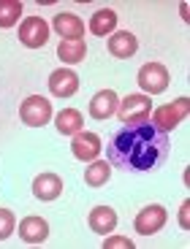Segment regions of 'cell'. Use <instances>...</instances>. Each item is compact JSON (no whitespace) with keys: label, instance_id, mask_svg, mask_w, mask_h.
Returning <instances> with one entry per match:
<instances>
[{"label":"cell","instance_id":"6da1fadb","mask_svg":"<svg viewBox=\"0 0 190 249\" xmlns=\"http://www.w3.org/2000/svg\"><path fill=\"white\" fill-rule=\"evenodd\" d=\"M109 165L122 171H133V174H144V171H155L166 162L171 152L169 133L155 127L147 119L139 124H122L120 130H114L109 138Z\"/></svg>","mask_w":190,"mask_h":249},{"label":"cell","instance_id":"7a4b0ae2","mask_svg":"<svg viewBox=\"0 0 190 249\" xmlns=\"http://www.w3.org/2000/svg\"><path fill=\"white\" fill-rule=\"evenodd\" d=\"M152 114V98L150 95H128L117 106V117L122 124H139L147 122Z\"/></svg>","mask_w":190,"mask_h":249},{"label":"cell","instance_id":"3957f363","mask_svg":"<svg viewBox=\"0 0 190 249\" xmlns=\"http://www.w3.org/2000/svg\"><path fill=\"white\" fill-rule=\"evenodd\" d=\"M55 117L52 111V103L44 98V95H30V98L22 100L19 106V119L30 127H41V124H49V119Z\"/></svg>","mask_w":190,"mask_h":249},{"label":"cell","instance_id":"277c9868","mask_svg":"<svg viewBox=\"0 0 190 249\" xmlns=\"http://www.w3.org/2000/svg\"><path fill=\"white\" fill-rule=\"evenodd\" d=\"M188 111H190V100L188 98H177V100H171V103L160 106L158 111L152 114V124L169 133V130H174L185 117H188Z\"/></svg>","mask_w":190,"mask_h":249},{"label":"cell","instance_id":"5b68a950","mask_svg":"<svg viewBox=\"0 0 190 249\" xmlns=\"http://www.w3.org/2000/svg\"><path fill=\"white\" fill-rule=\"evenodd\" d=\"M136 81H139V87L144 89L147 95H160L169 87V71H166V65H160V62H147V65L139 68Z\"/></svg>","mask_w":190,"mask_h":249},{"label":"cell","instance_id":"8992f818","mask_svg":"<svg viewBox=\"0 0 190 249\" xmlns=\"http://www.w3.org/2000/svg\"><path fill=\"white\" fill-rule=\"evenodd\" d=\"M166 219H169V214H166V209L160 203H152V206H144L139 214H136V222H133V228H136V233H141V236H152V233H160L163 231Z\"/></svg>","mask_w":190,"mask_h":249},{"label":"cell","instance_id":"52a82bcc","mask_svg":"<svg viewBox=\"0 0 190 249\" xmlns=\"http://www.w3.org/2000/svg\"><path fill=\"white\" fill-rule=\"evenodd\" d=\"M19 41L27 49H41L49 41V25L41 17H27L22 22V27H19Z\"/></svg>","mask_w":190,"mask_h":249},{"label":"cell","instance_id":"ba28073f","mask_svg":"<svg viewBox=\"0 0 190 249\" xmlns=\"http://www.w3.org/2000/svg\"><path fill=\"white\" fill-rule=\"evenodd\" d=\"M101 138L95 133H87V130H79L71 141V152H74L76 160H84V162H93L95 157L101 155Z\"/></svg>","mask_w":190,"mask_h":249},{"label":"cell","instance_id":"9c48e42d","mask_svg":"<svg viewBox=\"0 0 190 249\" xmlns=\"http://www.w3.org/2000/svg\"><path fill=\"white\" fill-rule=\"evenodd\" d=\"M79 89V76L71 68H57L49 73V92L55 98H71Z\"/></svg>","mask_w":190,"mask_h":249},{"label":"cell","instance_id":"30bf717a","mask_svg":"<svg viewBox=\"0 0 190 249\" xmlns=\"http://www.w3.org/2000/svg\"><path fill=\"white\" fill-rule=\"evenodd\" d=\"M136 49H139V41H136V36H133L131 30H117V33L109 36V54L117 57V60L133 57Z\"/></svg>","mask_w":190,"mask_h":249},{"label":"cell","instance_id":"8fae6325","mask_svg":"<svg viewBox=\"0 0 190 249\" xmlns=\"http://www.w3.org/2000/svg\"><path fill=\"white\" fill-rule=\"evenodd\" d=\"M117 106H120V98L114 89H101L95 92L93 100H90V117L93 119H109L112 114H117Z\"/></svg>","mask_w":190,"mask_h":249},{"label":"cell","instance_id":"7c38bea8","mask_svg":"<svg viewBox=\"0 0 190 249\" xmlns=\"http://www.w3.org/2000/svg\"><path fill=\"white\" fill-rule=\"evenodd\" d=\"M52 27H55V33L63 38V41H76V38L84 36V22L76 17V14H57Z\"/></svg>","mask_w":190,"mask_h":249},{"label":"cell","instance_id":"4fadbf2b","mask_svg":"<svg viewBox=\"0 0 190 249\" xmlns=\"http://www.w3.org/2000/svg\"><path fill=\"white\" fill-rule=\"evenodd\" d=\"M63 193V179L57 174H38L33 181V195L38 200H55Z\"/></svg>","mask_w":190,"mask_h":249},{"label":"cell","instance_id":"5bb4252c","mask_svg":"<svg viewBox=\"0 0 190 249\" xmlns=\"http://www.w3.org/2000/svg\"><path fill=\"white\" fill-rule=\"evenodd\" d=\"M19 236L27 244H41L49 236V225H46L44 217H25L19 222Z\"/></svg>","mask_w":190,"mask_h":249},{"label":"cell","instance_id":"9a60e30c","mask_svg":"<svg viewBox=\"0 0 190 249\" xmlns=\"http://www.w3.org/2000/svg\"><path fill=\"white\" fill-rule=\"evenodd\" d=\"M90 228H93L95 233H101V236H106V233H112L114 228H117V212H114L112 206H95L93 212H90Z\"/></svg>","mask_w":190,"mask_h":249},{"label":"cell","instance_id":"2e32d148","mask_svg":"<svg viewBox=\"0 0 190 249\" xmlns=\"http://www.w3.org/2000/svg\"><path fill=\"white\" fill-rule=\"evenodd\" d=\"M55 124H57V130L63 133V136H76V133L82 130L84 117L76 111V108H63V111L55 117Z\"/></svg>","mask_w":190,"mask_h":249},{"label":"cell","instance_id":"e0dca14e","mask_svg":"<svg viewBox=\"0 0 190 249\" xmlns=\"http://www.w3.org/2000/svg\"><path fill=\"white\" fill-rule=\"evenodd\" d=\"M57 57H60L63 62H68V65L82 62L84 57H87V44H84L82 38H76V41H60V46H57Z\"/></svg>","mask_w":190,"mask_h":249},{"label":"cell","instance_id":"ac0fdd59","mask_svg":"<svg viewBox=\"0 0 190 249\" xmlns=\"http://www.w3.org/2000/svg\"><path fill=\"white\" fill-rule=\"evenodd\" d=\"M114 27H117V14L112 8H101L90 19V33L93 36H109V33H114Z\"/></svg>","mask_w":190,"mask_h":249},{"label":"cell","instance_id":"d6986e66","mask_svg":"<svg viewBox=\"0 0 190 249\" xmlns=\"http://www.w3.org/2000/svg\"><path fill=\"white\" fill-rule=\"evenodd\" d=\"M109 176H112V168H109V160H93L90 162V168L84 171V181H87L90 187H103L109 181Z\"/></svg>","mask_w":190,"mask_h":249},{"label":"cell","instance_id":"ffe728a7","mask_svg":"<svg viewBox=\"0 0 190 249\" xmlns=\"http://www.w3.org/2000/svg\"><path fill=\"white\" fill-rule=\"evenodd\" d=\"M22 17V3L19 0H0V27H14Z\"/></svg>","mask_w":190,"mask_h":249},{"label":"cell","instance_id":"44dd1931","mask_svg":"<svg viewBox=\"0 0 190 249\" xmlns=\"http://www.w3.org/2000/svg\"><path fill=\"white\" fill-rule=\"evenodd\" d=\"M14 228H17V219H14V214L8 212V209H0V241L11 236Z\"/></svg>","mask_w":190,"mask_h":249},{"label":"cell","instance_id":"7402d4cb","mask_svg":"<svg viewBox=\"0 0 190 249\" xmlns=\"http://www.w3.org/2000/svg\"><path fill=\"white\" fill-rule=\"evenodd\" d=\"M114 247L133 249V241H131V238H122V236H109L106 241H103V249H114Z\"/></svg>","mask_w":190,"mask_h":249},{"label":"cell","instance_id":"603a6c76","mask_svg":"<svg viewBox=\"0 0 190 249\" xmlns=\"http://www.w3.org/2000/svg\"><path fill=\"white\" fill-rule=\"evenodd\" d=\"M188 212H190V203L185 200V203H182V212H179V225H182V228H188Z\"/></svg>","mask_w":190,"mask_h":249}]
</instances>
